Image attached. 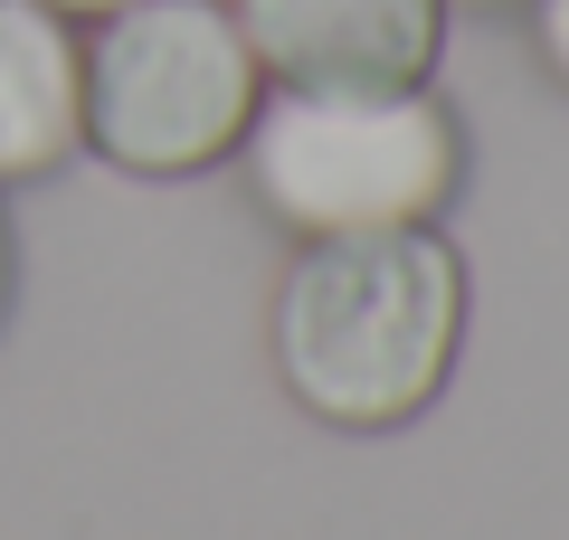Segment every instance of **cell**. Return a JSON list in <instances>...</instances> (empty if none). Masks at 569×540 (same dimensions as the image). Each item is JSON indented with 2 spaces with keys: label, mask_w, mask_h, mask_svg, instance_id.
I'll use <instances>...</instances> for the list:
<instances>
[{
  "label": "cell",
  "mask_w": 569,
  "mask_h": 540,
  "mask_svg": "<svg viewBox=\"0 0 569 540\" xmlns=\"http://www.w3.org/2000/svg\"><path fill=\"white\" fill-rule=\"evenodd\" d=\"M238 161L257 209L295 238L437 228L466 190V123L437 86H266Z\"/></svg>",
  "instance_id": "obj_2"
},
{
  "label": "cell",
  "mask_w": 569,
  "mask_h": 540,
  "mask_svg": "<svg viewBox=\"0 0 569 540\" xmlns=\"http://www.w3.org/2000/svg\"><path fill=\"white\" fill-rule=\"evenodd\" d=\"M48 10H67V20H104V10H123V0H48Z\"/></svg>",
  "instance_id": "obj_8"
},
{
  "label": "cell",
  "mask_w": 569,
  "mask_h": 540,
  "mask_svg": "<svg viewBox=\"0 0 569 540\" xmlns=\"http://www.w3.org/2000/svg\"><path fill=\"white\" fill-rule=\"evenodd\" d=\"M10 284H20V257H10V219H0V322H10Z\"/></svg>",
  "instance_id": "obj_7"
},
{
  "label": "cell",
  "mask_w": 569,
  "mask_h": 540,
  "mask_svg": "<svg viewBox=\"0 0 569 540\" xmlns=\"http://www.w3.org/2000/svg\"><path fill=\"white\" fill-rule=\"evenodd\" d=\"M86 152V39L48 0H0V180Z\"/></svg>",
  "instance_id": "obj_5"
},
{
  "label": "cell",
  "mask_w": 569,
  "mask_h": 540,
  "mask_svg": "<svg viewBox=\"0 0 569 540\" xmlns=\"http://www.w3.org/2000/svg\"><path fill=\"white\" fill-rule=\"evenodd\" d=\"M266 86H427L447 0H228Z\"/></svg>",
  "instance_id": "obj_4"
},
{
  "label": "cell",
  "mask_w": 569,
  "mask_h": 540,
  "mask_svg": "<svg viewBox=\"0 0 569 540\" xmlns=\"http://www.w3.org/2000/svg\"><path fill=\"white\" fill-rule=\"evenodd\" d=\"M266 341H276L284 399L305 418L342 437H389L437 408L466 351V257L447 228L295 238Z\"/></svg>",
  "instance_id": "obj_1"
},
{
  "label": "cell",
  "mask_w": 569,
  "mask_h": 540,
  "mask_svg": "<svg viewBox=\"0 0 569 540\" xmlns=\"http://www.w3.org/2000/svg\"><path fill=\"white\" fill-rule=\"evenodd\" d=\"M447 10H522V0H447Z\"/></svg>",
  "instance_id": "obj_9"
},
{
  "label": "cell",
  "mask_w": 569,
  "mask_h": 540,
  "mask_svg": "<svg viewBox=\"0 0 569 540\" xmlns=\"http://www.w3.org/2000/svg\"><path fill=\"white\" fill-rule=\"evenodd\" d=\"M266 104L228 0H123L86 39V142L133 180L219 171Z\"/></svg>",
  "instance_id": "obj_3"
},
{
  "label": "cell",
  "mask_w": 569,
  "mask_h": 540,
  "mask_svg": "<svg viewBox=\"0 0 569 540\" xmlns=\"http://www.w3.org/2000/svg\"><path fill=\"white\" fill-rule=\"evenodd\" d=\"M531 39H541V67L569 86V0H531Z\"/></svg>",
  "instance_id": "obj_6"
}]
</instances>
